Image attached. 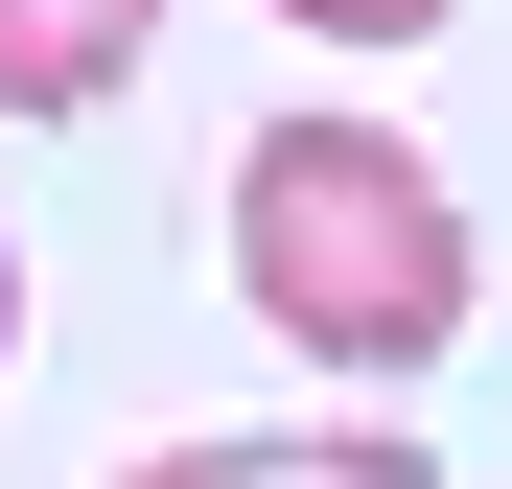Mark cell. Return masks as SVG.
<instances>
[{
  "instance_id": "5",
  "label": "cell",
  "mask_w": 512,
  "mask_h": 489,
  "mask_svg": "<svg viewBox=\"0 0 512 489\" xmlns=\"http://www.w3.org/2000/svg\"><path fill=\"white\" fill-rule=\"evenodd\" d=\"M0 326H24V233H0Z\"/></svg>"
},
{
  "instance_id": "4",
  "label": "cell",
  "mask_w": 512,
  "mask_h": 489,
  "mask_svg": "<svg viewBox=\"0 0 512 489\" xmlns=\"http://www.w3.org/2000/svg\"><path fill=\"white\" fill-rule=\"evenodd\" d=\"M280 24H303V47H419L443 0H280Z\"/></svg>"
},
{
  "instance_id": "1",
  "label": "cell",
  "mask_w": 512,
  "mask_h": 489,
  "mask_svg": "<svg viewBox=\"0 0 512 489\" xmlns=\"http://www.w3.org/2000/svg\"><path fill=\"white\" fill-rule=\"evenodd\" d=\"M233 280H256L280 350L419 373L466 326V210H443V163H419L396 117H256L233 140Z\"/></svg>"
},
{
  "instance_id": "3",
  "label": "cell",
  "mask_w": 512,
  "mask_h": 489,
  "mask_svg": "<svg viewBox=\"0 0 512 489\" xmlns=\"http://www.w3.org/2000/svg\"><path fill=\"white\" fill-rule=\"evenodd\" d=\"M163 0H0V117H70V94H117Z\"/></svg>"
},
{
  "instance_id": "2",
  "label": "cell",
  "mask_w": 512,
  "mask_h": 489,
  "mask_svg": "<svg viewBox=\"0 0 512 489\" xmlns=\"http://www.w3.org/2000/svg\"><path fill=\"white\" fill-rule=\"evenodd\" d=\"M117 489H419V443H396V420H303V443H163V466H117Z\"/></svg>"
}]
</instances>
